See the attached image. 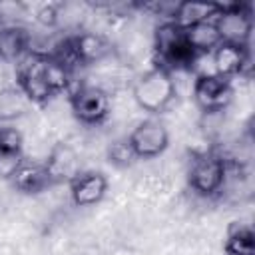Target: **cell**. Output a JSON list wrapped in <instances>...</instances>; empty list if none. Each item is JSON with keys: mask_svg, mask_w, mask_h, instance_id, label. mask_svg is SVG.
Listing matches in <instances>:
<instances>
[{"mask_svg": "<svg viewBox=\"0 0 255 255\" xmlns=\"http://www.w3.org/2000/svg\"><path fill=\"white\" fill-rule=\"evenodd\" d=\"M108 157H110V161H112L114 165H118V167H129V165H133V161L137 159L135 153H133V149H131V145H129V141H128V137L116 139L114 143H110V147H108Z\"/></svg>", "mask_w": 255, "mask_h": 255, "instance_id": "obj_19", "label": "cell"}, {"mask_svg": "<svg viewBox=\"0 0 255 255\" xmlns=\"http://www.w3.org/2000/svg\"><path fill=\"white\" fill-rule=\"evenodd\" d=\"M70 197L78 207H92L100 203L108 191V177L102 171L82 169L70 183Z\"/></svg>", "mask_w": 255, "mask_h": 255, "instance_id": "obj_10", "label": "cell"}, {"mask_svg": "<svg viewBox=\"0 0 255 255\" xmlns=\"http://www.w3.org/2000/svg\"><path fill=\"white\" fill-rule=\"evenodd\" d=\"M30 34L22 26H2L0 28V58L8 62H18L26 52H30Z\"/></svg>", "mask_w": 255, "mask_h": 255, "instance_id": "obj_16", "label": "cell"}, {"mask_svg": "<svg viewBox=\"0 0 255 255\" xmlns=\"http://www.w3.org/2000/svg\"><path fill=\"white\" fill-rule=\"evenodd\" d=\"M223 251L227 255H255V233L251 225L231 221L225 233Z\"/></svg>", "mask_w": 255, "mask_h": 255, "instance_id": "obj_18", "label": "cell"}, {"mask_svg": "<svg viewBox=\"0 0 255 255\" xmlns=\"http://www.w3.org/2000/svg\"><path fill=\"white\" fill-rule=\"evenodd\" d=\"M8 181L12 183V187L16 191L26 193V195H36V193H42L48 187H52V181L44 167V161H32L26 157Z\"/></svg>", "mask_w": 255, "mask_h": 255, "instance_id": "obj_12", "label": "cell"}, {"mask_svg": "<svg viewBox=\"0 0 255 255\" xmlns=\"http://www.w3.org/2000/svg\"><path fill=\"white\" fill-rule=\"evenodd\" d=\"M217 12H219V2H191V0H185V2L175 4L171 22H175L181 28H189V26H195L199 22L213 20L217 16Z\"/></svg>", "mask_w": 255, "mask_h": 255, "instance_id": "obj_14", "label": "cell"}, {"mask_svg": "<svg viewBox=\"0 0 255 255\" xmlns=\"http://www.w3.org/2000/svg\"><path fill=\"white\" fill-rule=\"evenodd\" d=\"M193 100L205 114L223 112L233 100V84L213 72L199 74L193 82Z\"/></svg>", "mask_w": 255, "mask_h": 255, "instance_id": "obj_7", "label": "cell"}, {"mask_svg": "<svg viewBox=\"0 0 255 255\" xmlns=\"http://www.w3.org/2000/svg\"><path fill=\"white\" fill-rule=\"evenodd\" d=\"M24 161V137L16 128H0V177L10 179Z\"/></svg>", "mask_w": 255, "mask_h": 255, "instance_id": "obj_13", "label": "cell"}, {"mask_svg": "<svg viewBox=\"0 0 255 255\" xmlns=\"http://www.w3.org/2000/svg\"><path fill=\"white\" fill-rule=\"evenodd\" d=\"M72 74L60 66L50 52L30 50L16 62V88L30 104L44 106L54 96L70 92Z\"/></svg>", "mask_w": 255, "mask_h": 255, "instance_id": "obj_1", "label": "cell"}, {"mask_svg": "<svg viewBox=\"0 0 255 255\" xmlns=\"http://www.w3.org/2000/svg\"><path fill=\"white\" fill-rule=\"evenodd\" d=\"M175 98V82L169 70L155 66L143 72L133 84V100L135 104L149 114H159L167 110V106Z\"/></svg>", "mask_w": 255, "mask_h": 255, "instance_id": "obj_3", "label": "cell"}, {"mask_svg": "<svg viewBox=\"0 0 255 255\" xmlns=\"http://www.w3.org/2000/svg\"><path fill=\"white\" fill-rule=\"evenodd\" d=\"M72 44H74V52L78 56L80 66L96 64V62L104 60L108 56V52H110L108 40L102 38L100 34H94V32L74 34L72 36Z\"/></svg>", "mask_w": 255, "mask_h": 255, "instance_id": "obj_15", "label": "cell"}, {"mask_svg": "<svg viewBox=\"0 0 255 255\" xmlns=\"http://www.w3.org/2000/svg\"><path fill=\"white\" fill-rule=\"evenodd\" d=\"M217 34L225 44L249 46L253 32V16L245 4H219V12L213 18Z\"/></svg>", "mask_w": 255, "mask_h": 255, "instance_id": "obj_5", "label": "cell"}, {"mask_svg": "<svg viewBox=\"0 0 255 255\" xmlns=\"http://www.w3.org/2000/svg\"><path fill=\"white\" fill-rule=\"evenodd\" d=\"M44 167L50 175L52 185L58 183H70L82 169H80V159L76 151L68 143H56L48 157L44 159Z\"/></svg>", "mask_w": 255, "mask_h": 255, "instance_id": "obj_11", "label": "cell"}, {"mask_svg": "<svg viewBox=\"0 0 255 255\" xmlns=\"http://www.w3.org/2000/svg\"><path fill=\"white\" fill-rule=\"evenodd\" d=\"M229 171L227 159L217 151H203L195 155L187 169L189 187L203 197H211L221 191Z\"/></svg>", "mask_w": 255, "mask_h": 255, "instance_id": "obj_4", "label": "cell"}, {"mask_svg": "<svg viewBox=\"0 0 255 255\" xmlns=\"http://www.w3.org/2000/svg\"><path fill=\"white\" fill-rule=\"evenodd\" d=\"M36 20L46 28H54L58 24V20H60V4H44L38 10Z\"/></svg>", "mask_w": 255, "mask_h": 255, "instance_id": "obj_20", "label": "cell"}, {"mask_svg": "<svg viewBox=\"0 0 255 255\" xmlns=\"http://www.w3.org/2000/svg\"><path fill=\"white\" fill-rule=\"evenodd\" d=\"M70 108L78 122L86 126H98L110 116V96L98 86L70 88Z\"/></svg>", "mask_w": 255, "mask_h": 255, "instance_id": "obj_6", "label": "cell"}, {"mask_svg": "<svg viewBox=\"0 0 255 255\" xmlns=\"http://www.w3.org/2000/svg\"><path fill=\"white\" fill-rule=\"evenodd\" d=\"M153 48L157 54V60L161 68L165 70H189L197 56L191 52L187 40H185V30L177 26L171 20H163L153 34Z\"/></svg>", "mask_w": 255, "mask_h": 255, "instance_id": "obj_2", "label": "cell"}, {"mask_svg": "<svg viewBox=\"0 0 255 255\" xmlns=\"http://www.w3.org/2000/svg\"><path fill=\"white\" fill-rule=\"evenodd\" d=\"M213 74L231 80L235 76H249L251 72V50L249 46H237V44H225L221 42L213 52Z\"/></svg>", "mask_w": 255, "mask_h": 255, "instance_id": "obj_9", "label": "cell"}, {"mask_svg": "<svg viewBox=\"0 0 255 255\" xmlns=\"http://www.w3.org/2000/svg\"><path fill=\"white\" fill-rule=\"evenodd\" d=\"M183 30H185V40H187L191 52L197 58L203 56V54H211L221 44V38L217 34V28H215L213 20L199 22V24L189 26V28H183Z\"/></svg>", "mask_w": 255, "mask_h": 255, "instance_id": "obj_17", "label": "cell"}, {"mask_svg": "<svg viewBox=\"0 0 255 255\" xmlns=\"http://www.w3.org/2000/svg\"><path fill=\"white\" fill-rule=\"evenodd\" d=\"M128 141L137 159H153L161 155L169 145L167 128L157 120L139 122L133 131L128 135Z\"/></svg>", "mask_w": 255, "mask_h": 255, "instance_id": "obj_8", "label": "cell"}]
</instances>
